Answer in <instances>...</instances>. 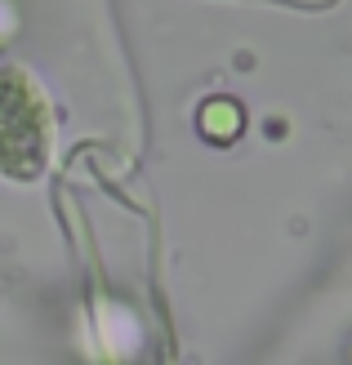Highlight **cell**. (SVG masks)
<instances>
[{"label": "cell", "instance_id": "7a4b0ae2", "mask_svg": "<svg viewBox=\"0 0 352 365\" xmlns=\"http://www.w3.org/2000/svg\"><path fill=\"white\" fill-rule=\"evenodd\" d=\"M201 134L206 138H214V143H232L236 134H241V125H246V112L232 103V98H214V103H206L201 107Z\"/></svg>", "mask_w": 352, "mask_h": 365}, {"label": "cell", "instance_id": "6da1fadb", "mask_svg": "<svg viewBox=\"0 0 352 365\" xmlns=\"http://www.w3.org/2000/svg\"><path fill=\"white\" fill-rule=\"evenodd\" d=\"M54 156V107L27 67H0V178L31 182Z\"/></svg>", "mask_w": 352, "mask_h": 365}]
</instances>
